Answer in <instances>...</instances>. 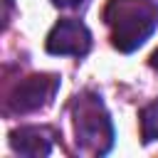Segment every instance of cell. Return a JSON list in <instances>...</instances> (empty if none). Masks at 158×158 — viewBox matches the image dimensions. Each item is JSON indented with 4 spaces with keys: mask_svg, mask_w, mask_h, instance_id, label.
<instances>
[{
    "mask_svg": "<svg viewBox=\"0 0 158 158\" xmlns=\"http://www.w3.org/2000/svg\"><path fill=\"white\" fill-rule=\"evenodd\" d=\"M104 22L109 27L111 44L131 54L158 30L156 0H109L104 7Z\"/></svg>",
    "mask_w": 158,
    "mask_h": 158,
    "instance_id": "6da1fadb",
    "label": "cell"
},
{
    "mask_svg": "<svg viewBox=\"0 0 158 158\" xmlns=\"http://www.w3.org/2000/svg\"><path fill=\"white\" fill-rule=\"evenodd\" d=\"M72 121L77 133V146L86 156H106L114 146L116 131L114 121L94 91H81L72 99Z\"/></svg>",
    "mask_w": 158,
    "mask_h": 158,
    "instance_id": "7a4b0ae2",
    "label": "cell"
},
{
    "mask_svg": "<svg viewBox=\"0 0 158 158\" xmlns=\"http://www.w3.org/2000/svg\"><path fill=\"white\" fill-rule=\"evenodd\" d=\"M57 89H59V77L57 74H32V77L17 81L10 89L2 111H5V116L37 111V109L47 106L54 99Z\"/></svg>",
    "mask_w": 158,
    "mask_h": 158,
    "instance_id": "3957f363",
    "label": "cell"
},
{
    "mask_svg": "<svg viewBox=\"0 0 158 158\" xmlns=\"http://www.w3.org/2000/svg\"><path fill=\"white\" fill-rule=\"evenodd\" d=\"M44 49L57 57H67V54L69 57H86L91 49V32L81 20L64 17L49 30V35L44 40Z\"/></svg>",
    "mask_w": 158,
    "mask_h": 158,
    "instance_id": "277c9868",
    "label": "cell"
},
{
    "mask_svg": "<svg viewBox=\"0 0 158 158\" xmlns=\"http://www.w3.org/2000/svg\"><path fill=\"white\" fill-rule=\"evenodd\" d=\"M57 138V131L49 126H20L10 131V148L27 158H40L52 153V143Z\"/></svg>",
    "mask_w": 158,
    "mask_h": 158,
    "instance_id": "5b68a950",
    "label": "cell"
},
{
    "mask_svg": "<svg viewBox=\"0 0 158 158\" xmlns=\"http://www.w3.org/2000/svg\"><path fill=\"white\" fill-rule=\"evenodd\" d=\"M138 118H141V138H143V143L158 141V99L146 104L141 109Z\"/></svg>",
    "mask_w": 158,
    "mask_h": 158,
    "instance_id": "8992f818",
    "label": "cell"
},
{
    "mask_svg": "<svg viewBox=\"0 0 158 158\" xmlns=\"http://www.w3.org/2000/svg\"><path fill=\"white\" fill-rule=\"evenodd\" d=\"M89 2H91V0H52L54 7H59V10H72V12H81Z\"/></svg>",
    "mask_w": 158,
    "mask_h": 158,
    "instance_id": "52a82bcc",
    "label": "cell"
},
{
    "mask_svg": "<svg viewBox=\"0 0 158 158\" xmlns=\"http://www.w3.org/2000/svg\"><path fill=\"white\" fill-rule=\"evenodd\" d=\"M151 67H153V69H158V49L151 54Z\"/></svg>",
    "mask_w": 158,
    "mask_h": 158,
    "instance_id": "ba28073f",
    "label": "cell"
}]
</instances>
